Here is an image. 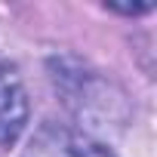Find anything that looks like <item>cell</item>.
I'll list each match as a JSON object with an SVG mask.
<instances>
[{"label":"cell","mask_w":157,"mask_h":157,"mask_svg":"<svg viewBox=\"0 0 157 157\" xmlns=\"http://www.w3.org/2000/svg\"><path fill=\"white\" fill-rule=\"evenodd\" d=\"M28 126V93L13 62L0 56V145H13Z\"/></svg>","instance_id":"6da1fadb"},{"label":"cell","mask_w":157,"mask_h":157,"mask_svg":"<svg viewBox=\"0 0 157 157\" xmlns=\"http://www.w3.org/2000/svg\"><path fill=\"white\" fill-rule=\"evenodd\" d=\"M22 157H80V148L62 126H40Z\"/></svg>","instance_id":"7a4b0ae2"},{"label":"cell","mask_w":157,"mask_h":157,"mask_svg":"<svg viewBox=\"0 0 157 157\" xmlns=\"http://www.w3.org/2000/svg\"><path fill=\"white\" fill-rule=\"evenodd\" d=\"M108 10L111 13H123V16H142V13H151L154 6L151 3H132V6H114V3H108Z\"/></svg>","instance_id":"3957f363"},{"label":"cell","mask_w":157,"mask_h":157,"mask_svg":"<svg viewBox=\"0 0 157 157\" xmlns=\"http://www.w3.org/2000/svg\"><path fill=\"white\" fill-rule=\"evenodd\" d=\"M80 157H114V151H108L105 145H86L80 151Z\"/></svg>","instance_id":"277c9868"}]
</instances>
